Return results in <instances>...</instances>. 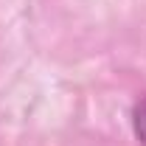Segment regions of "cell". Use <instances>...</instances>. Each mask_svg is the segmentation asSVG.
I'll return each instance as SVG.
<instances>
[{
    "instance_id": "6da1fadb",
    "label": "cell",
    "mask_w": 146,
    "mask_h": 146,
    "mask_svg": "<svg viewBox=\"0 0 146 146\" xmlns=\"http://www.w3.org/2000/svg\"><path fill=\"white\" fill-rule=\"evenodd\" d=\"M132 129H135V138L141 141V146H146V98H141L132 110Z\"/></svg>"
}]
</instances>
